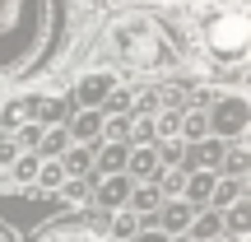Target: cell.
Here are the masks:
<instances>
[{
    "label": "cell",
    "instance_id": "cell-25",
    "mask_svg": "<svg viewBox=\"0 0 251 242\" xmlns=\"http://www.w3.org/2000/svg\"><path fill=\"white\" fill-rule=\"evenodd\" d=\"M9 159H14V144H5V140H0V163H9Z\"/></svg>",
    "mask_w": 251,
    "mask_h": 242
},
{
    "label": "cell",
    "instance_id": "cell-17",
    "mask_svg": "<svg viewBox=\"0 0 251 242\" xmlns=\"http://www.w3.org/2000/svg\"><path fill=\"white\" fill-rule=\"evenodd\" d=\"M135 205H140V210H153V205H158V191H153V187L135 191Z\"/></svg>",
    "mask_w": 251,
    "mask_h": 242
},
{
    "label": "cell",
    "instance_id": "cell-4",
    "mask_svg": "<svg viewBox=\"0 0 251 242\" xmlns=\"http://www.w3.org/2000/svg\"><path fill=\"white\" fill-rule=\"evenodd\" d=\"M33 117H37V98H14V103H5V112H0V126H9V131H24Z\"/></svg>",
    "mask_w": 251,
    "mask_h": 242
},
{
    "label": "cell",
    "instance_id": "cell-18",
    "mask_svg": "<svg viewBox=\"0 0 251 242\" xmlns=\"http://www.w3.org/2000/svg\"><path fill=\"white\" fill-rule=\"evenodd\" d=\"M61 187H65V196H70V200H84V196H89V187H84L79 177H70V182H61Z\"/></svg>",
    "mask_w": 251,
    "mask_h": 242
},
{
    "label": "cell",
    "instance_id": "cell-15",
    "mask_svg": "<svg viewBox=\"0 0 251 242\" xmlns=\"http://www.w3.org/2000/svg\"><path fill=\"white\" fill-rule=\"evenodd\" d=\"M98 112H84V117H79V126H75V135H98Z\"/></svg>",
    "mask_w": 251,
    "mask_h": 242
},
{
    "label": "cell",
    "instance_id": "cell-14",
    "mask_svg": "<svg viewBox=\"0 0 251 242\" xmlns=\"http://www.w3.org/2000/svg\"><path fill=\"white\" fill-rule=\"evenodd\" d=\"M196 163H200V168H214V163H219V140L196 144Z\"/></svg>",
    "mask_w": 251,
    "mask_h": 242
},
{
    "label": "cell",
    "instance_id": "cell-24",
    "mask_svg": "<svg viewBox=\"0 0 251 242\" xmlns=\"http://www.w3.org/2000/svg\"><path fill=\"white\" fill-rule=\"evenodd\" d=\"M214 196H219V200H233V196H237V182H224V187H214Z\"/></svg>",
    "mask_w": 251,
    "mask_h": 242
},
{
    "label": "cell",
    "instance_id": "cell-9",
    "mask_svg": "<svg viewBox=\"0 0 251 242\" xmlns=\"http://www.w3.org/2000/svg\"><path fill=\"white\" fill-rule=\"evenodd\" d=\"M126 163H130V172H158V154L153 149H135Z\"/></svg>",
    "mask_w": 251,
    "mask_h": 242
},
{
    "label": "cell",
    "instance_id": "cell-27",
    "mask_svg": "<svg viewBox=\"0 0 251 242\" xmlns=\"http://www.w3.org/2000/svg\"><path fill=\"white\" fill-rule=\"evenodd\" d=\"M0 242H9V238H5V233H0Z\"/></svg>",
    "mask_w": 251,
    "mask_h": 242
},
{
    "label": "cell",
    "instance_id": "cell-11",
    "mask_svg": "<svg viewBox=\"0 0 251 242\" xmlns=\"http://www.w3.org/2000/svg\"><path fill=\"white\" fill-rule=\"evenodd\" d=\"M65 182V172H61V163H47V168H37V187H47V191H56Z\"/></svg>",
    "mask_w": 251,
    "mask_h": 242
},
{
    "label": "cell",
    "instance_id": "cell-28",
    "mask_svg": "<svg viewBox=\"0 0 251 242\" xmlns=\"http://www.w3.org/2000/svg\"><path fill=\"white\" fill-rule=\"evenodd\" d=\"M205 242H219V238H205Z\"/></svg>",
    "mask_w": 251,
    "mask_h": 242
},
{
    "label": "cell",
    "instance_id": "cell-23",
    "mask_svg": "<svg viewBox=\"0 0 251 242\" xmlns=\"http://www.w3.org/2000/svg\"><path fill=\"white\" fill-rule=\"evenodd\" d=\"M130 233H135V219L121 215V219H117V238H130Z\"/></svg>",
    "mask_w": 251,
    "mask_h": 242
},
{
    "label": "cell",
    "instance_id": "cell-21",
    "mask_svg": "<svg viewBox=\"0 0 251 242\" xmlns=\"http://www.w3.org/2000/svg\"><path fill=\"white\" fill-rule=\"evenodd\" d=\"M102 163H107V168H121V163H126V149H121V144H112V149L102 154Z\"/></svg>",
    "mask_w": 251,
    "mask_h": 242
},
{
    "label": "cell",
    "instance_id": "cell-3",
    "mask_svg": "<svg viewBox=\"0 0 251 242\" xmlns=\"http://www.w3.org/2000/svg\"><path fill=\"white\" fill-rule=\"evenodd\" d=\"M247 121H251V108L242 98H224V103H214V135H242L247 131Z\"/></svg>",
    "mask_w": 251,
    "mask_h": 242
},
{
    "label": "cell",
    "instance_id": "cell-22",
    "mask_svg": "<svg viewBox=\"0 0 251 242\" xmlns=\"http://www.w3.org/2000/svg\"><path fill=\"white\" fill-rule=\"evenodd\" d=\"M181 131H186V135H205V117H186Z\"/></svg>",
    "mask_w": 251,
    "mask_h": 242
},
{
    "label": "cell",
    "instance_id": "cell-8",
    "mask_svg": "<svg viewBox=\"0 0 251 242\" xmlns=\"http://www.w3.org/2000/svg\"><path fill=\"white\" fill-rule=\"evenodd\" d=\"M186 224H191V205H168V210H163V228H172V233H181Z\"/></svg>",
    "mask_w": 251,
    "mask_h": 242
},
{
    "label": "cell",
    "instance_id": "cell-19",
    "mask_svg": "<svg viewBox=\"0 0 251 242\" xmlns=\"http://www.w3.org/2000/svg\"><path fill=\"white\" fill-rule=\"evenodd\" d=\"M42 149H47V154H61V149H65V131H51V135L42 140Z\"/></svg>",
    "mask_w": 251,
    "mask_h": 242
},
{
    "label": "cell",
    "instance_id": "cell-13",
    "mask_svg": "<svg viewBox=\"0 0 251 242\" xmlns=\"http://www.w3.org/2000/svg\"><path fill=\"white\" fill-rule=\"evenodd\" d=\"M214 196V177H209V172H196V177H191V200H209Z\"/></svg>",
    "mask_w": 251,
    "mask_h": 242
},
{
    "label": "cell",
    "instance_id": "cell-10",
    "mask_svg": "<svg viewBox=\"0 0 251 242\" xmlns=\"http://www.w3.org/2000/svg\"><path fill=\"white\" fill-rule=\"evenodd\" d=\"M42 242H98V238H93L89 228H56V233L42 238Z\"/></svg>",
    "mask_w": 251,
    "mask_h": 242
},
{
    "label": "cell",
    "instance_id": "cell-5",
    "mask_svg": "<svg viewBox=\"0 0 251 242\" xmlns=\"http://www.w3.org/2000/svg\"><path fill=\"white\" fill-rule=\"evenodd\" d=\"M107 93H112V80H107V75H89V80L79 84V103H89V108H98Z\"/></svg>",
    "mask_w": 251,
    "mask_h": 242
},
{
    "label": "cell",
    "instance_id": "cell-26",
    "mask_svg": "<svg viewBox=\"0 0 251 242\" xmlns=\"http://www.w3.org/2000/svg\"><path fill=\"white\" fill-rule=\"evenodd\" d=\"M135 242H168V238H163V233H140Z\"/></svg>",
    "mask_w": 251,
    "mask_h": 242
},
{
    "label": "cell",
    "instance_id": "cell-12",
    "mask_svg": "<svg viewBox=\"0 0 251 242\" xmlns=\"http://www.w3.org/2000/svg\"><path fill=\"white\" fill-rule=\"evenodd\" d=\"M84 168H89V154H84V149H70V154H65V163H61L65 177H79Z\"/></svg>",
    "mask_w": 251,
    "mask_h": 242
},
{
    "label": "cell",
    "instance_id": "cell-6",
    "mask_svg": "<svg viewBox=\"0 0 251 242\" xmlns=\"http://www.w3.org/2000/svg\"><path fill=\"white\" fill-rule=\"evenodd\" d=\"M126 196H130V182H126V177H107L102 191H98V200H107V205H121Z\"/></svg>",
    "mask_w": 251,
    "mask_h": 242
},
{
    "label": "cell",
    "instance_id": "cell-1",
    "mask_svg": "<svg viewBox=\"0 0 251 242\" xmlns=\"http://www.w3.org/2000/svg\"><path fill=\"white\" fill-rule=\"evenodd\" d=\"M205 42L219 61H242L247 47H251V19L242 9H228V14H214L205 28Z\"/></svg>",
    "mask_w": 251,
    "mask_h": 242
},
{
    "label": "cell",
    "instance_id": "cell-16",
    "mask_svg": "<svg viewBox=\"0 0 251 242\" xmlns=\"http://www.w3.org/2000/svg\"><path fill=\"white\" fill-rule=\"evenodd\" d=\"M196 233H200V238H219V215H205V219L196 224Z\"/></svg>",
    "mask_w": 251,
    "mask_h": 242
},
{
    "label": "cell",
    "instance_id": "cell-20",
    "mask_svg": "<svg viewBox=\"0 0 251 242\" xmlns=\"http://www.w3.org/2000/svg\"><path fill=\"white\" fill-rule=\"evenodd\" d=\"M14 177H24V182L37 177V159H19V163H14Z\"/></svg>",
    "mask_w": 251,
    "mask_h": 242
},
{
    "label": "cell",
    "instance_id": "cell-7",
    "mask_svg": "<svg viewBox=\"0 0 251 242\" xmlns=\"http://www.w3.org/2000/svg\"><path fill=\"white\" fill-rule=\"evenodd\" d=\"M228 228H233L237 238H247V233H251V205H247V200H237V205L228 210Z\"/></svg>",
    "mask_w": 251,
    "mask_h": 242
},
{
    "label": "cell",
    "instance_id": "cell-2",
    "mask_svg": "<svg viewBox=\"0 0 251 242\" xmlns=\"http://www.w3.org/2000/svg\"><path fill=\"white\" fill-rule=\"evenodd\" d=\"M117 47L130 56L135 65H144V70L163 65V56H168V47L158 42V33H153L149 24H126V28H117Z\"/></svg>",
    "mask_w": 251,
    "mask_h": 242
}]
</instances>
